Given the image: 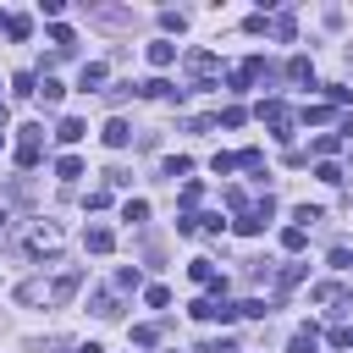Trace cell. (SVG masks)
<instances>
[{"mask_svg":"<svg viewBox=\"0 0 353 353\" xmlns=\"http://www.w3.org/2000/svg\"><path fill=\"white\" fill-rule=\"evenodd\" d=\"M171 353H176V347H171Z\"/></svg>","mask_w":353,"mask_h":353,"instance_id":"48","label":"cell"},{"mask_svg":"<svg viewBox=\"0 0 353 353\" xmlns=\"http://www.w3.org/2000/svg\"><path fill=\"white\" fill-rule=\"evenodd\" d=\"M287 77H292V83H314V61H309V55H292V61H287Z\"/></svg>","mask_w":353,"mask_h":353,"instance_id":"15","label":"cell"},{"mask_svg":"<svg viewBox=\"0 0 353 353\" xmlns=\"http://www.w3.org/2000/svg\"><path fill=\"white\" fill-rule=\"evenodd\" d=\"M6 221H11V215H6V204H0V232H6Z\"/></svg>","mask_w":353,"mask_h":353,"instance_id":"44","label":"cell"},{"mask_svg":"<svg viewBox=\"0 0 353 353\" xmlns=\"http://www.w3.org/2000/svg\"><path fill=\"white\" fill-rule=\"evenodd\" d=\"M259 121H265L276 138H292V121H298V116H292L281 99H259Z\"/></svg>","mask_w":353,"mask_h":353,"instance_id":"4","label":"cell"},{"mask_svg":"<svg viewBox=\"0 0 353 353\" xmlns=\"http://www.w3.org/2000/svg\"><path fill=\"white\" fill-rule=\"evenodd\" d=\"M243 121H248L243 105H226V110H221V127H243Z\"/></svg>","mask_w":353,"mask_h":353,"instance_id":"35","label":"cell"},{"mask_svg":"<svg viewBox=\"0 0 353 353\" xmlns=\"http://www.w3.org/2000/svg\"><path fill=\"white\" fill-rule=\"evenodd\" d=\"M11 94H17V99H33V94H39V77H33V72H17V77H11Z\"/></svg>","mask_w":353,"mask_h":353,"instance_id":"19","label":"cell"},{"mask_svg":"<svg viewBox=\"0 0 353 353\" xmlns=\"http://www.w3.org/2000/svg\"><path fill=\"white\" fill-rule=\"evenodd\" d=\"M237 314H248V320H265L270 309H265V298H243V303H237Z\"/></svg>","mask_w":353,"mask_h":353,"instance_id":"33","label":"cell"},{"mask_svg":"<svg viewBox=\"0 0 353 353\" xmlns=\"http://www.w3.org/2000/svg\"><path fill=\"white\" fill-rule=\"evenodd\" d=\"M121 221L143 226V221H149V199H127V204H121Z\"/></svg>","mask_w":353,"mask_h":353,"instance_id":"21","label":"cell"},{"mask_svg":"<svg viewBox=\"0 0 353 353\" xmlns=\"http://www.w3.org/2000/svg\"><path fill=\"white\" fill-rule=\"evenodd\" d=\"M77 83H83V94H94V88L105 83V66H99V61H88V66L77 72Z\"/></svg>","mask_w":353,"mask_h":353,"instance_id":"18","label":"cell"},{"mask_svg":"<svg viewBox=\"0 0 353 353\" xmlns=\"http://www.w3.org/2000/svg\"><path fill=\"white\" fill-rule=\"evenodd\" d=\"M160 28H165V33H182L188 17H182V11H160Z\"/></svg>","mask_w":353,"mask_h":353,"instance_id":"34","label":"cell"},{"mask_svg":"<svg viewBox=\"0 0 353 353\" xmlns=\"http://www.w3.org/2000/svg\"><path fill=\"white\" fill-rule=\"evenodd\" d=\"M94 314H99V320H116V314H121L116 292H94Z\"/></svg>","mask_w":353,"mask_h":353,"instance_id":"23","label":"cell"},{"mask_svg":"<svg viewBox=\"0 0 353 353\" xmlns=\"http://www.w3.org/2000/svg\"><path fill=\"white\" fill-rule=\"evenodd\" d=\"M265 33H270V39H281V44H287V39H292V33H298V22H292V11H281V17H265Z\"/></svg>","mask_w":353,"mask_h":353,"instance_id":"8","label":"cell"},{"mask_svg":"<svg viewBox=\"0 0 353 353\" xmlns=\"http://www.w3.org/2000/svg\"><path fill=\"white\" fill-rule=\"evenodd\" d=\"M303 243H309V232H303V226H287V232H281V248H287V254H298Z\"/></svg>","mask_w":353,"mask_h":353,"instance_id":"27","label":"cell"},{"mask_svg":"<svg viewBox=\"0 0 353 353\" xmlns=\"http://www.w3.org/2000/svg\"><path fill=\"white\" fill-rule=\"evenodd\" d=\"M325 342H331V347H353V331H347V325H331Z\"/></svg>","mask_w":353,"mask_h":353,"instance_id":"38","label":"cell"},{"mask_svg":"<svg viewBox=\"0 0 353 353\" xmlns=\"http://www.w3.org/2000/svg\"><path fill=\"white\" fill-rule=\"evenodd\" d=\"M303 270H309L303 259H287V265H281V276H276V287H281V292H292V287L303 281Z\"/></svg>","mask_w":353,"mask_h":353,"instance_id":"12","label":"cell"},{"mask_svg":"<svg viewBox=\"0 0 353 353\" xmlns=\"http://www.w3.org/2000/svg\"><path fill=\"white\" fill-rule=\"evenodd\" d=\"M0 121H6V94H0Z\"/></svg>","mask_w":353,"mask_h":353,"instance_id":"45","label":"cell"},{"mask_svg":"<svg viewBox=\"0 0 353 353\" xmlns=\"http://www.w3.org/2000/svg\"><path fill=\"white\" fill-rule=\"evenodd\" d=\"M0 143H6V132H0Z\"/></svg>","mask_w":353,"mask_h":353,"instance_id":"46","label":"cell"},{"mask_svg":"<svg viewBox=\"0 0 353 353\" xmlns=\"http://www.w3.org/2000/svg\"><path fill=\"white\" fill-rule=\"evenodd\" d=\"M77 287H83V270H61V276L50 281V303H72Z\"/></svg>","mask_w":353,"mask_h":353,"instance_id":"6","label":"cell"},{"mask_svg":"<svg viewBox=\"0 0 353 353\" xmlns=\"http://www.w3.org/2000/svg\"><path fill=\"white\" fill-rule=\"evenodd\" d=\"M55 176H61V182H77V176H83V160H77V154H61V160H55Z\"/></svg>","mask_w":353,"mask_h":353,"instance_id":"20","label":"cell"},{"mask_svg":"<svg viewBox=\"0 0 353 353\" xmlns=\"http://www.w3.org/2000/svg\"><path fill=\"white\" fill-rule=\"evenodd\" d=\"M259 77H265V55H248V61H237V66H232V77H226V83H232V94H243V88H254Z\"/></svg>","mask_w":353,"mask_h":353,"instance_id":"5","label":"cell"},{"mask_svg":"<svg viewBox=\"0 0 353 353\" xmlns=\"http://www.w3.org/2000/svg\"><path fill=\"white\" fill-rule=\"evenodd\" d=\"M39 160H44V127H39V121H28V127H22V143H17V165H22V171H33Z\"/></svg>","mask_w":353,"mask_h":353,"instance_id":"1","label":"cell"},{"mask_svg":"<svg viewBox=\"0 0 353 353\" xmlns=\"http://www.w3.org/2000/svg\"><path fill=\"white\" fill-rule=\"evenodd\" d=\"M199 199H204V188H199V182H182V204H188V210H193V204H199Z\"/></svg>","mask_w":353,"mask_h":353,"instance_id":"41","label":"cell"},{"mask_svg":"<svg viewBox=\"0 0 353 353\" xmlns=\"http://www.w3.org/2000/svg\"><path fill=\"white\" fill-rule=\"evenodd\" d=\"M325 94H331V105H353V88H342V83H331Z\"/></svg>","mask_w":353,"mask_h":353,"instance_id":"42","label":"cell"},{"mask_svg":"<svg viewBox=\"0 0 353 353\" xmlns=\"http://www.w3.org/2000/svg\"><path fill=\"white\" fill-rule=\"evenodd\" d=\"M188 276H193V281H199V287H215V281H221V276H215V265H210V259H193V265H188Z\"/></svg>","mask_w":353,"mask_h":353,"instance_id":"22","label":"cell"},{"mask_svg":"<svg viewBox=\"0 0 353 353\" xmlns=\"http://www.w3.org/2000/svg\"><path fill=\"white\" fill-rule=\"evenodd\" d=\"M28 33H33V22H28V17H6V39H17V44H22Z\"/></svg>","mask_w":353,"mask_h":353,"instance_id":"25","label":"cell"},{"mask_svg":"<svg viewBox=\"0 0 353 353\" xmlns=\"http://www.w3.org/2000/svg\"><path fill=\"white\" fill-rule=\"evenodd\" d=\"M287 353H320V331H314V325H303V331H292V342H287Z\"/></svg>","mask_w":353,"mask_h":353,"instance_id":"10","label":"cell"},{"mask_svg":"<svg viewBox=\"0 0 353 353\" xmlns=\"http://www.w3.org/2000/svg\"><path fill=\"white\" fill-rule=\"evenodd\" d=\"M210 171H215V176H226V171H237V154H215V160H210Z\"/></svg>","mask_w":353,"mask_h":353,"instance_id":"39","label":"cell"},{"mask_svg":"<svg viewBox=\"0 0 353 353\" xmlns=\"http://www.w3.org/2000/svg\"><path fill=\"white\" fill-rule=\"evenodd\" d=\"M237 165H243V171H259V165H265V149H243Z\"/></svg>","mask_w":353,"mask_h":353,"instance_id":"36","label":"cell"},{"mask_svg":"<svg viewBox=\"0 0 353 353\" xmlns=\"http://www.w3.org/2000/svg\"><path fill=\"white\" fill-rule=\"evenodd\" d=\"M17 303H28V309H33V303H50V287H44V281H22V287H17Z\"/></svg>","mask_w":353,"mask_h":353,"instance_id":"13","label":"cell"},{"mask_svg":"<svg viewBox=\"0 0 353 353\" xmlns=\"http://www.w3.org/2000/svg\"><path fill=\"white\" fill-rule=\"evenodd\" d=\"M83 132H88V127H83L77 116H61V121H55V138H61V143H77Z\"/></svg>","mask_w":353,"mask_h":353,"instance_id":"17","label":"cell"},{"mask_svg":"<svg viewBox=\"0 0 353 353\" xmlns=\"http://www.w3.org/2000/svg\"><path fill=\"white\" fill-rule=\"evenodd\" d=\"M160 342V325H132V347H154Z\"/></svg>","mask_w":353,"mask_h":353,"instance_id":"29","label":"cell"},{"mask_svg":"<svg viewBox=\"0 0 353 353\" xmlns=\"http://www.w3.org/2000/svg\"><path fill=\"white\" fill-rule=\"evenodd\" d=\"M215 72H221L215 50H188V77H193V88H210V83H215Z\"/></svg>","mask_w":353,"mask_h":353,"instance_id":"3","label":"cell"},{"mask_svg":"<svg viewBox=\"0 0 353 353\" xmlns=\"http://www.w3.org/2000/svg\"><path fill=\"white\" fill-rule=\"evenodd\" d=\"M292 221H298V226H303V232H309V226H314V221H320V204H298V210H292Z\"/></svg>","mask_w":353,"mask_h":353,"instance_id":"32","label":"cell"},{"mask_svg":"<svg viewBox=\"0 0 353 353\" xmlns=\"http://www.w3.org/2000/svg\"><path fill=\"white\" fill-rule=\"evenodd\" d=\"M110 243H116L110 226H88V232H83V248H88V254H110Z\"/></svg>","mask_w":353,"mask_h":353,"instance_id":"9","label":"cell"},{"mask_svg":"<svg viewBox=\"0 0 353 353\" xmlns=\"http://www.w3.org/2000/svg\"><path fill=\"white\" fill-rule=\"evenodd\" d=\"M61 94H66V88H61L55 77H39V94H33V99H39L44 110H55V105H61Z\"/></svg>","mask_w":353,"mask_h":353,"instance_id":"11","label":"cell"},{"mask_svg":"<svg viewBox=\"0 0 353 353\" xmlns=\"http://www.w3.org/2000/svg\"><path fill=\"white\" fill-rule=\"evenodd\" d=\"M188 171H193V160H188V154H171V160H165V176H171V182H176V176H188Z\"/></svg>","mask_w":353,"mask_h":353,"instance_id":"31","label":"cell"},{"mask_svg":"<svg viewBox=\"0 0 353 353\" xmlns=\"http://www.w3.org/2000/svg\"><path fill=\"white\" fill-rule=\"evenodd\" d=\"M138 94H143V99H171L176 88H171L165 77H143V83H138Z\"/></svg>","mask_w":353,"mask_h":353,"instance_id":"16","label":"cell"},{"mask_svg":"<svg viewBox=\"0 0 353 353\" xmlns=\"http://www.w3.org/2000/svg\"><path fill=\"white\" fill-rule=\"evenodd\" d=\"M143 303H149V309H165L171 292H165V287H143Z\"/></svg>","mask_w":353,"mask_h":353,"instance_id":"37","label":"cell"},{"mask_svg":"<svg viewBox=\"0 0 353 353\" xmlns=\"http://www.w3.org/2000/svg\"><path fill=\"white\" fill-rule=\"evenodd\" d=\"M298 121H309V127H325V121H331V110H325V105H303V110H298Z\"/></svg>","mask_w":353,"mask_h":353,"instance_id":"26","label":"cell"},{"mask_svg":"<svg viewBox=\"0 0 353 353\" xmlns=\"http://www.w3.org/2000/svg\"><path fill=\"white\" fill-rule=\"evenodd\" d=\"M61 353H99V347H94V342H88V347H61Z\"/></svg>","mask_w":353,"mask_h":353,"instance_id":"43","label":"cell"},{"mask_svg":"<svg viewBox=\"0 0 353 353\" xmlns=\"http://www.w3.org/2000/svg\"><path fill=\"white\" fill-rule=\"evenodd\" d=\"M99 138H105V143H110V149H127V143H132V127H127V121H121V116H110V121H105V132H99Z\"/></svg>","mask_w":353,"mask_h":353,"instance_id":"7","label":"cell"},{"mask_svg":"<svg viewBox=\"0 0 353 353\" xmlns=\"http://www.w3.org/2000/svg\"><path fill=\"white\" fill-rule=\"evenodd\" d=\"M314 176H320V182H342V171H336L331 160H320V165H314Z\"/></svg>","mask_w":353,"mask_h":353,"instance_id":"40","label":"cell"},{"mask_svg":"<svg viewBox=\"0 0 353 353\" xmlns=\"http://www.w3.org/2000/svg\"><path fill=\"white\" fill-rule=\"evenodd\" d=\"M347 254H353V248H347Z\"/></svg>","mask_w":353,"mask_h":353,"instance_id":"47","label":"cell"},{"mask_svg":"<svg viewBox=\"0 0 353 353\" xmlns=\"http://www.w3.org/2000/svg\"><path fill=\"white\" fill-rule=\"evenodd\" d=\"M171 61H176V44L171 39H154L149 44V66H171Z\"/></svg>","mask_w":353,"mask_h":353,"instance_id":"14","label":"cell"},{"mask_svg":"<svg viewBox=\"0 0 353 353\" xmlns=\"http://www.w3.org/2000/svg\"><path fill=\"white\" fill-rule=\"evenodd\" d=\"M138 287H143V276H138L132 265H121V270H116V292H138Z\"/></svg>","mask_w":353,"mask_h":353,"instance_id":"24","label":"cell"},{"mask_svg":"<svg viewBox=\"0 0 353 353\" xmlns=\"http://www.w3.org/2000/svg\"><path fill=\"white\" fill-rule=\"evenodd\" d=\"M22 248H28V254H55V248H61V226H55V221H33L28 237H22Z\"/></svg>","mask_w":353,"mask_h":353,"instance_id":"2","label":"cell"},{"mask_svg":"<svg viewBox=\"0 0 353 353\" xmlns=\"http://www.w3.org/2000/svg\"><path fill=\"white\" fill-rule=\"evenodd\" d=\"M309 298H314V303H342V287H336V281H320Z\"/></svg>","mask_w":353,"mask_h":353,"instance_id":"28","label":"cell"},{"mask_svg":"<svg viewBox=\"0 0 353 353\" xmlns=\"http://www.w3.org/2000/svg\"><path fill=\"white\" fill-rule=\"evenodd\" d=\"M336 149H342V132H320L314 138V154H336Z\"/></svg>","mask_w":353,"mask_h":353,"instance_id":"30","label":"cell"}]
</instances>
